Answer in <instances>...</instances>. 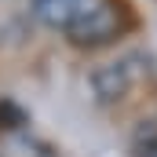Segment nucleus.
<instances>
[{
    "label": "nucleus",
    "mask_w": 157,
    "mask_h": 157,
    "mask_svg": "<svg viewBox=\"0 0 157 157\" xmlns=\"http://www.w3.org/2000/svg\"><path fill=\"white\" fill-rule=\"evenodd\" d=\"M33 15L44 26L62 29L77 48H102L132 26L121 0H33Z\"/></svg>",
    "instance_id": "1"
},
{
    "label": "nucleus",
    "mask_w": 157,
    "mask_h": 157,
    "mask_svg": "<svg viewBox=\"0 0 157 157\" xmlns=\"http://www.w3.org/2000/svg\"><path fill=\"white\" fill-rule=\"evenodd\" d=\"M0 157H59V154L26 132H4L0 135Z\"/></svg>",
    "instance_id": "2"
},
{
    "label": "nucleus",
    "mask_w": 157,
    "mask_h": 157,
    "mask_svg": "<svg viewBox=\"0 0 157 157\" xmlns=\"http://www.w3.org/2000/svg\"><path fill=\"white\" fill-rule=\"evenodd\" d=\"M132 154L135 157H157V121H143L132 135Z\"/></svg>",
    "instance_id": "3"
}]
</instances>
